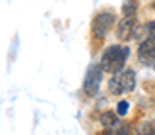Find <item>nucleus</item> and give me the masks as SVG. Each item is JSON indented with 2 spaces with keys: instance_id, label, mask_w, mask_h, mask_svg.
Segmentation results:
<instances>
[{
  "instance_id": "nucleus-1",
  "label": "nucleus",
  "mask_w": 155,
  "mask_h": 135,
  "mask_svg": "<svg viewBox=\"0 0 155 135\" xmlns=\"http://www.w3.org/2000/svg\"><path fill=\"white\" fill-rule=\"evenodd\" d=\"M130 56V49L128 47H123V45H110L108 49H105V52L101 54V69L105 72H110V74H117L123 70V65L126 63Z\"/></svg>"
},
{
  "instance_id": "nucleus-2",
  "label": "nucleus",
  "mask_w": 155,
  "mask_h": 135,
  "mask_svg": "<svg viewBox=\"0 0 155 135\" xmlns=\"http://www.w3.org/2000/svg\"><path fill=\"white\" fill-rule=\"evenodd\" d=\"M134 87H135V72L132 69L117 72V74H114V78L108 81V90L114 95H121V94L132 92Z\"/></svg>"
},
{
  "instance_id": "nucleus-3",
  "label": "nucleus",
  "mask_w": 155,
  "mask_h": 135,
  "mask_svg": "<svg viewBox=\"0 0 155 135\" xmlns=\"http://www.w3.org/2000/svg\"><path fill=\"white\" fill-rule=\"evenodd\" d=\"M103 72L105 70L97 63H92L87 69V74H85V79H83V92H85V95L94 97L97 94L99 85H101V79H103Z\"/></svg>"
},
{
  "instance_id": "nucleus-4",
  "label": "nucleus",
  "mask_w": 155,
  "mask_h": 135,
  "mask_svg": "<svg viewBox=\"0 0 155 135\" xmlns=\"http://www.w3.org/2000/svg\"><path fill=\"white\" fill-rule=\"evenodd\" d=\"M114 22H116V16H114L112 11H99L92 20V34H94V38H97V40L105 38V34L110 31Z\"/></svg>"
},
{
  "instance_id": "nucleus-5",
  "label": "nucleus",
  "mask_w": 155,
  "mask_h": 135,
  "mask_svg": "<svg viewBox=\"0 0 155 135\" xmlns=\"http://www.w3.org/2000/svg\"><path fill=\"white\" fill-rule=\"evenodd\" d=\"M135 16H123L117 27V38L119 40H130L135 34Z\"/></svg>"
},
{
  "instance_id": "nucleus-6",
  "label": "nucleus",
  "mask_w": 155,
  "mask_h": 135,
  "mask_svg": "<svg viewBox=\"0 0 155 135\" xmlns=\"http://www.w3.org/2000/svg\"><path fill=\"white\" fill-rule=\"evenodd\" d=\"M139 58L144 63L155 61V34L148 36L146 40L141 42V45H139Z\"/></svg>"
},
{
  "instance_id": "nucleus-7",
  "label": "nucleus",
  "mask_w": 155,
  "mask_h": 135,
  "mask_svg": "<svg viewBox=\"0 0 155 135\" xmlns=\"http://www.w3.org/2000/svg\"><path fill=\"white\" fill-rule=\"evenodd\" d=\"M99 121H101V124H103L105 128H108V130H112L117 123H119V121H117V115L112 114V112H103V114L99 115Z\"/></svg>"
},
{
  "instance_id": "nucleus-8",
  "label": "nucleus",
  "mask_w": 155,
  "mask_h": 135,
  "mask_svg": "<svg viewBox=\"0 0 155 135\" xmlns=\"http://www.w3.org/2000/svg\"><path fill=\"white\" fill-rule=\"evenodd\" d=\"M135 13H137V2L124 0L123 2V16H135Z\"/></svg>"
},
{
  "instance_id": "nucleus-9",
  "label": "nucleus",
  "mask_w": 155,
  "mask_h": 135,
  "mask_svg": "<svg viewBox=\"0 0 155 135\" xmlns=\"http://www.w3.org/2000/svg\"><path fill=\"white\" fill-rule=\"evenodd\" d=\"M139 135H155V121H146L139 128Z\"/></svg>"
},
{
  "instance_id": "nucleus-10",
  "label": "nucleus",
  "mask_w": 155,
  "mask_h": 135,
  "mask_svg": "<svg viewBox=\"0 0 155 135\" xmlns=\"http://www.w3.org/2000/svg\"><path fill=\"white\" fill-rule=\"evenodd\" d=\"M128 112V101H119L117 103V115H126Z\"/></svg>"
},
{
  "instance_id": "nucleus-11",
  "label": "nucleus",
  "mask_w": 155,
  "mask_h": 135,
  "mask_svg": "<svg viewBox=\"0 0 155 135\" xmlns=\"http://www.w3.org/2000/svg\"><path fill=\"white\" fill-rule=\"evenodd\" d=\"M116 135H132V132H130L128 126H123V128H119V132H117Z\"/></svg>"
},
{
  "instance_id": "nucleus-12",
  "label": "nucleus",
  "mask_w": 155,
  "mask_h": 135,
  "mask_svg": "<svg viewBox=\"0 0 155 135\" xmlns=\"http://www.w3.org/2000/svg\"><path fill=\"white\" fill-rule=\"evenodd\" d=\"M146 27H148V29L152 31V34H155V22H150V24H148Z\"/></svg>"
},
{
  "instance_id": "nucleus-13",
  "label": "nucleus",
  "mask_w": 155,
  "mask_h": 135,
  "mask_svg": "<svg viewBox=\"0 0 155 135\" xmlns=\"http://www.w3.org/2000/svg\"><path fill=\"white\" fill-rule=\"evenodd\" d=\"M101 135H112V132H110V130L107 128V130H105V132H103V133H101Z\"/></svg>"
},
{
  "instance_id": "nucleus-14",
  "label": "nucleus",
  "mask_w": 155,
  "mask_h": 135,
  "mask_svg": "<svg viewBox=\"0 0 155 135\" xmlns=\"http://www.w3.org/2000/svg\"><path fill=\"white\" fill-rule=\"evenodd\" d=\"M153 69H155V65H153Z\"/></svg>"
},
{
  "instance_id": "nucleus-15",
  "label": "nucleus",
  "mask_w": 155,
  "mask_h": 135,
  "mask_svg": "<svg viewBox=\"0 0 155 135\" xmlns=\"http://www.w3.org/2000/svg\"><path fill=\"white\" fill-rule=\"evenodd\" d=\"M153 7H155V4H153Z\"/></svg>"
}]
</instances>
